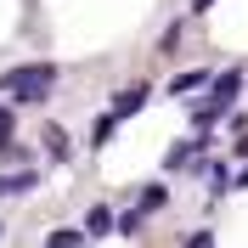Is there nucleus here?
<instances>
[{
	"mask_svg": "<svg viewBox=\"0 0 248 248\" xmlns=\"http://www.w3.org/2000/svg\"><path fill=\"white\" fill-rule=\"evenodd\" d=\"M237 91H243V68H226V74H215V85H209V96L198 102V113H192V124L198 130H209V124L220 119V113L237 102Z\"/></svg>",
	"mask_w": 248,
	"mask_h": 248,
	"instance_id": "obj_1",
	"label": "nucleus"
},
{
	"mask_svg": "<svg viewBox=\"0 0 248 248\" xmlns=\"http://www.w3.org/2000/svg\"><path fill=\"white\" fill-rule=\"evenodd\" d=\"M51 85H57V68H51V62H34V68H12V74H0V91H12L17 102H40V96H51Z\"/></svg>",
	"mask_w": 248,
	"mask_h": 248,
	"instance_id": "obj_2",
	"label": "nucleus"
},
{
	"mask_svg": "<svg viewBox=\"0 0 248 248\" xmlns=\"http://www.w3.org/2000/svg\"><path fill=\"white\" fill-rule=\"evenodd\" d=\"M141 102H147V85H130V91H119V96H113V108H108V113H113V119H130Z\"/></svg>",
	"mask_w": 248,
	"mask_h": 248,
	"instance_id": "obj_3",
	"label": "nucleus"
},
{
	"mask_svg": "<svg viewBox=\"0 0 248 248\" xmlns=\"http://www.w3.org/2000/svg\"><path fill=\"white\" fill-rule=\"evenodd\" d=\"M85 232H91V237H108V232H113V209H102V203H96L91 215H85Z\"/></svg>",
	"mask_w": 248,
	"mask_h": 248,
	"instance_id": "obj_4",
	"label": "nucleus"
},
{
	"mask_svg": "<svg viewBox=\"0 0 248 248\" xmlns=\"http://www.w3.org/2000/svg\"><path fill=\"white\" fill-rule=\"evenodd\" d=\"M158 209H170V186H147L141 192V215H158Z\"/></svg>",
	"mask_w": 248,
	"mask_h": 248,
	"instance_id": "obj_5",
	"label": "nucleus"
},
{
	"mask_svg": "<svg viewBox=\"0 0 248 248\" xmlns=\"http://www.w3.org/2000/svg\"><path fill=\"white\" fill-rule=\"evenodd\" d=\"M198 85H215V74H203V68H192V74H181V79H175L170 91H175V96H186V91H198Z\"/></svg>",
	"mask_w": 248,
	"mask_h": 248,
	"instance_id": "obj_6",
	"label": "nucleus"
},
{
	"mask_svg": "<svg viewBox=\"0 0 248 248\" xmlns=\"http://www.w3.org/2000/svg\"><path fill=\"white\" fill-rule=\"evenodd\" d=\"M46 248H85V232L62 226V232H51V237H46Z\"/></svg>",
	"mask_w": 248,
	"mask_h": 248,
	"instance_id": "obj_7",
	"label": "nucleus"
},
{
	"mask_svg": "<svg viewBox=\"0 0 248 248\" xmlns=\"http://www.w3.org/2000/svg\"><path fill=\"white\" fill-rule=\"evenodd\" d=\"M46 153L51 158H68V136H62L57 124H46Z\"/></svg>",
	"mask_w": 248,
	"mask_h": 248,
	"instance_id": "obj_8",
	"label": "nucleus"
},
{
	"mask_svg": "<svg viewBox=\"0 0 248 248\" xmlns=\"http://www.w3.org/2000/svg\"><path fill=\"white\" fill-rule=\"evenodd\" d=\"M34 175H0V198H12V192H29Z\"/></svg>",
	"mask_w": 248,
	"mask_h": 248,
	"instance_id": "obj_9",
	"label": "nucleus"
},
{
	"mask_svg": "<svg viewBox=\"0 0 248 248\" xmlns=\"http://www.w3.org/2000/svg\"><path fill=\"white\" fill-rule=\"evenodd\" d=\"M186 248H215V237H209V232H198V237H186Z\"/></svg>",
	"mask_w": 248,
	"mask_h": 248,
	"instance_id": "obj_10",
	"label": "nucleus"
},
{
	"mask_svg": "<svg viewBox=\"0 0 248 248\" xmlns=\"http://www.w3.org/2000/svg\"><path fill=\"white\" fill-rule=\"evenodd\" d=\"M209 6H215V0H192V12H209Z\"/></svg>",
	"mask_w": 248,
	"mask_h": 248,
	"instance_id": "obj_11",
	"label": "nucleus"
}]
</instances>
